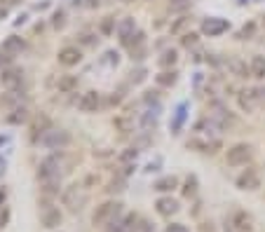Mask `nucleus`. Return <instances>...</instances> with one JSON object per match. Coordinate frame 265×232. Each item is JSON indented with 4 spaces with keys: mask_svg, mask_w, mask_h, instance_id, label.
Segmentation results:
<instances>
[{
    "mask_svg": "<svg viewBox=\"0 0 265 232\" xmlns=\"http://www.w3.org/2000/svg\"><path fill=\"white\" fill-rule=\"evenodd\" d=\"M26 49V42L21 40L19 35H10L5 42H3V52H5L7 56H14V54H21Z\"/></svg>",
    "mask_w": 265,
    "mask_h": 232,
    "instance_id": "6e6552de",
    "label": "nucleus"
},
{
    "mask_svg": "<svg viewBox=\"0 0 265 232\" xmlns=\"http://www.w3.org/2000/svg\"><path fill=\"white\" fill-rule=\"evenodd\" d=\"M176 52H174V49H169V52H164L162 56H160V66H174V63H176Z\"/></svg>",
    "mask_w": 265,
    "mask_h": 232,
    "instance_id": "393cba45",
    "label": "nucleus"
},
{
    "mask_svg": "<svg viewBox=\"0 0 265 232\" xmlns=\"http://www.w3.org/2000/svg\"><path fill=\"white\" fill-rule=\"evenodd\" d=\"M56 87H59V92L68 94V92H73V89L78 87V78H73V75H63V78H59Z\"/></svg>",
    "mask_w": 265,
    "mask_h": 232,
    "instance_id": "412c9836",
    "label": "nucleus"
},
{
    "mask_svg": "<svg viewBox=\"0 0 265 232\" xmlns=\"http://www.w3.org/2000/svg\"><path fill=\"white\" fill-rule=\"evenodd\" d=\"M181 42H183L185 47H192V45H197V35H195V33H185L183 38H181Z\"/></svg>",
    "mask_w": 265,
    "mask_h": 232,
    "instance_id": "cd10ccee",
    "label": "nucleus"
},
{
    "mask_svg": "<svg viewBox=\"0 0 265 232\" xmlns=\"http://www.w3.org/2000/svg\"><path fill=\"white\" fill-rule=\"evenodd\" d=\"M0 80H3V85L10 89L19 87L21 80H24V73H21L19 68H10V70H3V75H0Z\"/></svg>",
    "mask_w": 265,
    "mask_h": 232,
    "instance_id": "f8f14e48",
    "label": "nucleus"
},
{
    "mask_svg": "<svg viewBox=\"0 0 265 232\" xmlns=\"http://www.w3.org/2000/svg\"><path fill=\"white\" fill-rule=\"evenodd\" d=\"M42 143L47 145V148H63V145L68 143V141H71V136H68L66 131H54V129H49V131H45V134H42V138H40Z\"/></svg>",
    "mask_w": 265,
    "mask_h": 232,
    "instance_id": "39448f33",
    "label": "nucleus"
},
{
    "mask_svg": "<svg viewBox=\"0 0 265 232\" xmlns=\"http://www.w3.org/2000/svg\"><path fill=\"white\" fill-rule=\"evenodd\" d=\"M80 59H82V54L78 47H63L61 52H59V63H61V66H78Z\"/></svg>",
    "mask_w": 265,
    "mask_h": 232,
    "instance_id": "9d476101",
    "label": "nucleus"
},
{
    "mask_svg": "<svg viewBox=\"0 0 265 232\" xmlns=\"http://www.w3.org/2000/svg\"><path fill=\"white\" fill-rule=\"evenodd\" d=\"M63 24V12H56L54 14V26H61Z\"/></svg>",
    "mask_w": 265,
    "mask_h": 232,
    "instance_id": "72a5a7b5",
    "label": "nucleus"
},
{
    "mask_svg": "<svg viewBox=\"0 0 265 232\" xmlns=\"http://www.w3.org/2000/svg\"><path fill=\"white\" fill-rule=\"evenodd\" d=\"M120 211H122V204H120V202H103L101 206H96L92 220H94V225H110V223L120 216Z\"/></svg>",
    "mask_w": 265,
    "mask_h": 232,
    "instance_id": "f257e3e1",
    "label": "nucleus"
},
{
    "mask_svg": "<svg viewBox=\"0 0 265 232\" xmlns=\"http://www.w3.org/2000/svg\"><path fill=\"white\" fill-rule=\"evenodd\" d=\"M178 185V181H176V176H164V178H160L155 183V190L157 192H169V190H174Z\"/></svg>",
    "mask_w": 265,
    "mask_h": 232,
    "instance_id": "aec40b11",
    "label": "nucleus"
},
{
    "mask_svg": "<svg viewBox=\"0 0 265 232\" xmlns=\"http://www.w3.org/2000/svg\"><path fill=\"white\" fill-rule=\"evenodd\" d=\"M249 70H251V75L258 78V80L260 78H265V56H253Z\"/></svg>",
    "mask_w": 265,
    "mask_h": 232,
    "instance_id": "6ab92c4d",
    "label": "nucleus"
},
{
    "mask_svg": "<svg viewBox=\"0 0 265 232\" xmlns=\"http://www.w3.org/2000/svg\"><path fill=\"white\" fill-rule=\"evenodd\" d=\"M26 117H28L26 108H17L12 115L7 117V122H10V124H21V122H26Z\"/></svg>",
    "mask_w": 265,
    "mask_h": 232,
    "instance_id": "b1692460",
    "label": "nucleus"
},
{
    "mask_svg": "<svg viewBox=\"0 0 265 232\" xmlns=\"http://www.w3.org/2000/svg\"><path fill=\"white\" fill-rule=\"evenodd\" d=\"M115 127H117V129H122V131H129V122L122 120V117H117V120H115Z\"/></svg>",
    "mask_w": 265,
    "mask_h": 232,
    "instance_id": "2f4dec72",
    "label": "nucleus"
},
{
    "mask_svg": "<svg viewBox=\"0 0 265 232\" xmlns=\"http://www.w3.org/2000/svg\"><path fill=\"white\" fill-rule=\"evenodd\" d=\"M249 157H251V145L237 143V145H232L230 150H228V164H232V167H239V164L249 162Z\"/></svg>",
    "mask_w": 265,
    "mask_h": 232,
    "instance_id": "20e7f679",
    "label": "nucleus"
},
{
    "mask_svg": "<svg viewBox=\"0 0 265 232\" xmlns=\"http://www.w3.org/2000/svg\"><path fill=\"white\" fill-rule=\"evenodd\" d=\"M101 33H103V35H110V33H113V19H110V17H106V19L101 21Z\"/></svg>",
    "mask_w": 265,
    "mask_h": 232,
    "instance_id": "bb28decb",
    "label": "nucleus"
},
{
    "mask_svg": "<svg viewBox=\"0 0 265 232\" xmlns=\"http://www.w3.org/2000/svg\"><path fill=\"white\" fill-rule=\"evenodd\" d=\"M136 155H139V152H136V148H127V150L120 155V160H122V162H131V160H136Z\"/></svg>",
    "mask_w": 265,
    "mask_h": 232,
    "instance_id": "c85d7f7f",
    "label": "nucleus"
},
{
    "mask_svg": "<svg viewBox=\"0 0 265 232\" xmlns=\"http://www.w3.org/2000/svg\"><path fill=\"white\" fill-rule=\"evenodd\" d=\"M169 3H171V5H183L185 0H169Z\"/></svg>",
    "mask_w": 265,
    "mask_h": 232,
    "instance_id": "c9c22d12",
    "label": "nucleus"
},
{
    "mask_svg": "<svg viewBox=\"0 0 265 232\" xmlns=\"http://www.w3.org/2000/svg\"><path fill=\"white\" fill-rule=\"evenodd\" d=\"M38 178L42 183L45 181H59V160L56 157H47L40 162V169H38Z\"/></svg>",
    "mask_w": 265,
    "mask_h": 232,
    "instance_id": "7ed1b4c3",
    "label": "nucleus"
},
{
    "mask_svg": "<svg viewBox=\"0 0 265 232\" xmlns=\"http://www.w3.org/2000/svg\"><path fill=\"white\" fill-rule=\"evenodd\" d=\"M230 28V24L225 19H218V17H211V19H207L202 24V33L204 35H209V38H216V35H221V33H225Z\"/></svg>",
    "mask_w": 265,
    "mask_h": 232,
    "instance_id": "423d86ee",
    "label": "nucleus"
},
{
    "mask_svg": "<svg viewBox=\"0 0 265 232\" xmlns=\"http://www.w3.org/2000/svg\"><path fill=\"white\" fill-rule=\"evenodd\" d=\"M134 28H136V24H134V19H131V17H127V19H122L120 24H117V35H120L122 45L129 40L131 35H134Z\"/></svg>",
    "mask_w": 265,
    "mask_h": 232,
    "instance_id": "2eb2a0df",
    "label": "nucleus"
},
{
    "mask_svg": "<svg viewBox=\"0 0 265 232\" xmlns=\"http://www.w3.org/2000/svg\"><path fill=\"white\" fill-rule=\"evenodd\" d=\"M5 17H7V7H3V5H0V21L5 19Z\"/></svg>",
    "mask_w": 265,
    "mask_h": 232,
    "instance_id": "f704fd0d",
    "label": "nucleus"
},
{
    "mask_svg": "<svg viewBox=\"0 0 265 232\" xmlns=\"http://www.w3.org/2000/svg\"><path fill=\"white\" fill-rule=\"evenodd\" d=\"M256 101H258V99L253 96V92H244V94L239 96V106H242V108H244L246 113H249V110H251L253 106H256Z\"/></svg>",
    "mask_w": 265,
    "mask_h": 232,
    "instance_id": "5701e85b",
    "label": "nucleus"
},
{
    "mask_svg": "<svg viewBox=\"0 0 265 232\" xmlns=\"http://www.w3.org/2000/svg\"><path fill=\"white\" fill-rule=\"evenodd\" d=\"M17 3H19V0H0V5H3V7H7V10H10V7H14Z\"/></svg>",
    "mask_w": 265,
    "mask_h": 232,
    "instance_id": "473e14b6",
    "label": "nucleus"
},
{
    "mask_svg": "<svg viewBox=\"0 0 265 232\" xmlns=\"http://www.w3.org/2000/svg\"><path fill=\"white\" fill-rule=\"evenodd\" d=\"M40 220H42V225L52 230V227H56L59 223H61V213H59V209H45Z\"/></svg>",
    "mask_w": 265,
    "mask_h": 232,
    "instance_id": "dca6fc26",
    "label": "nucleus"
},
{
    "mask_svg": "<svg viewBox=\"0 0 265 232\" xmlns=\"http://www.w3.org/2000/svg\"><path fill=\"white\" fill-rule=\"evenodd\" d=\"M167 232H190L185 225H181V223H171V225H167Z\"/></svg>",
    "mask_w": 265,
    "mask_h": 232,
    "instance_id": "7c9ffc66",
    "label": "nucleus"
},
{
    "mask_svg": "<svg viewBox=\"0 0 265 232\" xmlns=\"http://www.w3.org/2000/svg\"><path fill=\"white\" fill-rule=\"evenodd\" d=\"M195 190H197V178L190 176V178H188V183H185L183 195H185V197H190V195H195Z\"/></svg>",
    "mask_w": 265,
    "mask_h": 232,
    "instance_id": "a878e982",
    "label": "nucleus"
},
{
    "mask_svg": "<svg viewBox=\"0 0 265 232\" xmlns=\"http://www.w3.org/2000/svg\"><path fill=\"white\" fill-rule=\"evenodd\" d=\"M3 199H5V190H0V202H3Z\"/></svg>",
    "mask_w": 265,
    "mask_h": 232,
    "instance_id": "e433bc0d",
    "label": "nucleus"
},
{
    "mask_svg": "<svg viewBox=\"0 0 265 232\" xmlns=\"http://www.w3.org/2000/svg\"><path fill=\"white\" fill-rule=\"evenodd\" d=\"M63 204L71 209V211H78V209H82V204L87 202V195H85V190H82V185H71V188H66L63 190Z\"/></svg>",
    "mask_w": 265,
    "mask_h": 232,
    "instance_id": "f03ea898",
    "label": "nucleus"
},
{
    "mask_svg": "<svg viewBox=\"0 0 265 232\" xmlns=\"http://www.w3.org/2000/svg\"><path fill=\"white\" fill-rule=\"evenodd\" d=\"M260 185V181H258V174L253 169H246L242 176L237 178V188H242V190H256Z\"/></svg>",
    "mask_w": 265,
    "mask_h": 232,
    "instance_id": "1a4fd4ad",
    "label": "nucleus"
},
{
    "mask_svg": "<svg viewBox=\"0 0 265 232\" xmlns=\"http://www.w3.org/2000/svg\"><path fill=\"white\" fill-rule=\"evenodd\" d=\"M155 80H157L160 87H171V85L176 82V73H174V70H164V73H160Z\"/></svg>",
    "mask_w": 265,
    "mask_h": 232,
    "instance_id": "4be33fe9",
    "label": "nucleus"
},
{
    "mask_svg": "<svg viewBox=\"0 0 265 232\" xmlns=\"http://www.w3.org/2000/svg\"><path fill=\"white\" fill-rule=\"evenodd\" d=\"M230 225H232L230 230H235V232H251V218H249L244 211H239L232 216Z\"/></svg>",
    "mask_w": 265,
    "mask_h": 232,
    "instance_id": "ddd939ff",
    "label": "nucleus"
},
{
    "mask_svg": "<svg viewBox=\"0 0 265 232\" xmlns=\"http://www.w3.org/2000/svg\"><path fill=\"white\" fill-rule=\"evenodd\" d=\"M253 31H256V26H253V24H246V26L239 31V38L246 40V38H251V35H253Z\"/></svg>",
    "mask_w": 265,
    "mask_h": 232,
    "instance_id": "c756f323",
    "label": "nucleus"
},
{
    "mask_svg": "<svg viewBox=\"0 0 265 232\" xmlns=\"http://www.w3.org/2000/svg\"><path fill=\"white\" fill-rule=\"evenodd\" d=\"M228 68L232 70V75H237V78H246V75H251V70L246 68V63L242 61V59H237V56H232V59H228Z\"/></svg>",
    "mask_w": 265,
    "mask_h": 232,
    "instance_id": "f3484780",
    "label": "nucleus"
},
{
    "mask_svg": "<svg viewBox=\"0 0 265 232\" xmlns=\"http://www.w3.org/2000/svg\"><path fill=\"white\" fill-rule=\"evenodd\" d=\"M155 206H157V213H160V216H171V213L178 211V202L171 197H160L155 202Z\"/></svg>",
    "mask_w": 265,
    "mask_h": 232,
    "instance_id": "4468645a",
    "label": "nucleus"
},
{
    "mask_svg": "<svg viewBox=\"0 0 265 232\" xmlns=\"http://www.w3.org/2000/svg\"><path fill=\"white\" fill-rule=\"evenodd\" d=\"M49 127H52L49 117L47 115H38V117H35V122H33V127H31V129H33V138H38V136L42 138V134L49 131Z\"/></svg>",
    "mask_w": 265,
    "mask_h": 232,
    "instance_id": "a211bd4d",
    "label": "nucleus"
},
{
    "mask_svg": "<svg viewBox=\"0 0 265 232\" xmlns=\"http://www.w3.org/2000/svg\"><path fill=\"white\" fill-rule=\"evenodd\" d=\"M134 223H136V216L134 213H127L122 220H113L108 227V232H134Z\"/></svg>",
    "mask_w": 265,
    "mask_h": 232,
    "instance_id": "9b49d317",
    "label": "nucleus"
},
{
    "mask_svg": "<svg viewBox=\"0 0 265 232\" xmlns=\"http://www.w3.org/2000/svg\"><path fill=\"white\" fill-rule=\"evenodd\" d=\"M99 103H101L99 94H96V92H87V94L80 96V101H78V108H80L82 113H96Z\"/></svg>",
    "mask_w": 265,
    "mask_h": 232,
    "instance_id": "0eeeda50",
    "label": "nucleus"
}]
</instances>
